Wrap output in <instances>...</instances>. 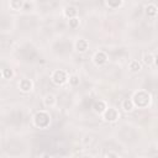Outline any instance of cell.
I'll list each match as a JSON object with an SVG mask.
<instances>
[{
	"mask_svg": "<svg viewBox=\"0 0 158 158\" xmlns=\"http://www.w3.org/2000/svg\"><path fill=\"white\" fill-rule=\"evenodd\" d=\"M132 101L135 104V106H138V107H146L148 106V104L151 102V94L146 90H139V91H136L133 98H132Z\"/></svg>",
	"mask_w": 158,
	"mask_h": 158,
	"instance_id": "cell-1",
	"label": "cell"
},
{
	"mask_svg": "<svg viewBox=\"0 0 158 158\" xmlns=\"http://www.w3.org/2000/svg\"><path fill=\"white\" fill-rule=\"evenodd\" d=\"M35 125L40 128H44L49 125V121H51V117H49V114L46 112V111H38L36 115H35Z\"/></svg>",
	"mask_w": 158,
	"mask_h": 158,
	"instance_id": "cell-2",
	"label": "cell"
},
{
	"mask_svg": "<svg viewBox=\"0 0 158 158\" xmlns=\"http://www.w3.org/2000/svg\"><path fill=\"white\" fill-rule=\"evenodd\" d=\"M68 80V77H67V73L62 69H58V70H54L53 74H52V81L57 85H62L64 84L65 81Z\"/></svg>",
	"mask_w": 158,
	"mask_h": 158,
	"instance_id": "cell-3",
	"label": "cell"
},
{
	"mask_svg": "<svg viewBox=\"0 0 158 158\" xmlns=\"http://www.w3.org/2000/svg\"><path fill=\"white\" fill-rule=\"evenodd\" d=\"M118 116L120 115H118L117 110L114 109V107H107L106 111L102 114V117H104L105 121H116L118 118Z\"/></svg>",
	"mask_w": 158,
	"mask_h": 158,
	"instance_id": "cell-4",
	"label": "cell"
},
{
	"mask_svg": "<svg viewBox=\"0 0 158 158\" xmlns=\"http://www.w3.org/2000/svg\"><path fill=\"white\" fill-rule=\"evenodd\" d=\"M93 109H94V111H95L96 114H101V115H102V114L106 111L107 106H106L105 101H102V100H99V101H96V102L94 104Z\"/></svg>",
	"mask_w": 158,
	"mask_h": 158,
	"instance_id": "cell-5",
	"label": "cell"
},
{
	"mask_svg": "<svg viewBox=\"0 0 158 158\" xmlns=\"http://www.w3.org/2000/svg\"><path fill=\"white\" fill-rule=\"evenodd\" d=\"M64 15H65V17H68L69 20L70 19H74V17H77V15H78V10L74 7V6H65V9H64Z\"/></svg>",
	"mask_w": 158,
	"mask_h": 158,
	"instance_id": "cell-6",
	"label": "cell"
},
{
	"mask_svg": "<svg viewBox=\"0 0 158 158\" xmlns=\"http://www.w3.org/2000/svg\"><path fill=\"white\" fill-rule=\"evenodd\" d=\"M106 59H107V56H106V53H104V52H98V53H95V56H94V62H95V64H98V65L104 64V63L106 62Z\"/></svg>",
	"mask_w": 158,
	"mask_h": 158,
	"instance_id": "cell-7",
	"label": "cell"
},
{
	"mask_svg": "<svg viewBox=\"0 0 158 158\" xmlns=\"http://www.w3.org/2000/svg\"><path fill=\"white\" fill-rule=\"evenodd\" d=\"M144 10H146L147 16H156V15L158 14V7H157V6H156V4H153V2H151V4L146 5Z\"/></svg>",
	"mask_w": 158,
	"mask_h": 158,
	"instance_id": "cell-8",
	"label": "cell"
},
{
	"mask_svg": "<svg viewBox=\"0 0 158 158\" xmlns=\"http://www.w3.org/2000/svg\"><path fill=\"white\" fill-rule=\"evenodd\" d=\"M19 86H20V89L22 90V91H30L31 89H32V81L30 80V79H22L21 81H20V84H19Z\"/></svg>",
	"mask_w": 158,
	"mask_h": 158,
	"instance_id": "cell-9",
	"label": "cell"
},
{
	"mask_svg": "<svg viewBox=\"0 0 158 158\" xmlns=\"http://www.w3.org/2000/svg\"><path fill=\"white\" fill-rule=\"evenodd\" d=\"M88 41H85V40H78L77 42H75V48H77V51L78 52H85L86 49H88Z\"/></svg>",
	"mask_w": 158,
	"mask_h": 158,
	"instance_id": "cell-10",
	"label": "cell"
},
{
	"mask_svg": "<svg viewBox=\"0 0 158 158\" xmlns=\"http://www.w3.org/2000/svg\"><path fill=\"white\" fill-rule=\"evenodd\" d=\"M133 107H135V104H133L132 99H125L122 101V109L125 111H131V110H133Z\"/></svg>",
	"mask_w": 158,
	"mask_h": 158,
	"instance_id": "cell-11",
	"label": "cell"
},
{
	"mask_svg": "<svg viewBox=\"0 0 158 158\" xmlns=\"http://www.w3.org/2000/svg\"><path fill=\"white\" fill-rule=\"evenodd\" d=\"M23 4H25L23 1H20V0H12V1H10L9 6H10L12 10H20V9H22Z\"/></svg>",
	"mask_w": 158,
	"mask_h": 158,
	"instance_id": "cell-12",
	"label": "cell"
},
{
	"mask_svg": "<svg viewBox=\"0 0 158 158\" xmlns=\"http://www.w3.org/2000/svg\"><path fill=\"white\" fill-rule=\"evenodd\" d=\"M128 68L132 70V72H138L141 69V63L138 60H131L130 64H128Z\"/></svg>",
	"mask_w": 158,
	"mask_h": 158,
	"instance_id": "cell-13",
	"label": "cell"
},
{
	"mask_svg": "<svg viewBox=\"0 0 158 158\" xmlns=\"http://www.w3.org/2000/svg\"><path fill=\"white\" fill-rule=\"evenodd\" d=\"M54 102H56V99H54V96L52 94L46 95V98H44V105L46 106H53Z\"/></svg>",
	"mask_w": 158,
	"mask_h": 158,
	"instance_id": "cell-14",
	"label": "cell"
},
{
	"mask_svg": "<svg viewBox=\"0 0 158 158\" xmlns=\"http://www.w3.org/2000/svg\"><path fill=\"white\" fill-rule=\"evenodd\" d=\"M105 4H106L109 7H111V9H116V7L122 6V5H123V1H106Z\"/></svg>",
	"mask_w": 158,
	"mask_h": 158,
	"instance_id": "cell-15",
	"label": "cell"
},
{
	"mask_svg": "<svg viewBox=\"0 0 158 158\" xmlns=\"http://www.w3.org/2000/svg\"><path fill=\"white\" fill-rule=\"evenodd\" d=\"M143 59H144V63H146V64H152V63L154 62L156 57H153L152 53H146V54L143 56Z\"/></svg>",
	"mask_w": 158,
	"mask_h": 158,
	"instance_id": "cell-16",
	"label": "cell"
},
{
	"mask_svg": "<svg viewBox=\"0 0 158 158\" xmlns=\"http://www.w3.org/2000/svg\"><path fill=\"white\" fill-rule=\"evenodd\" d=\"M79 23H80V21H79L78 17H74V19L69 20V27H72V28H77L79 26Z\"/></svg>",
	"mask_w": 158,
	"mask_h": 158,
	"instance_id": "cell-17",
	"label": "cell"
},
{
	"mask_svg": "<svg viewBox=\"0 0 158 158\" xmlns=\"http://www.w3.org/2000/svg\"><path fill=\"white\" fill-rule=\"evenodd\" d=\"M1 75H2V78H10V77H12V72L7 70V69H2L1 70Z\"/></svg>",
	"mask_w": 158,
	"mask_h": 158,
	"instance_id": "cell-18",
	"label": "cell"
},
{
	"mask_svg": "<svg viewBox=\"0 0 158 158\" xmlns=\"http://www.w3.org/2000/svg\"><path fill=\"white\" fill-rule=\"evenodd\" d=\"M69 83H70L72 85H77V84H79V78H78L77 75H73V77L69 78Z\"/></svg>",
	"mask_w": 158,
	"mask_h": 158,
	"instance_id": "cell-19",
	"label": "cell"
},
{
	"mask_svg": "<svg viewBox=\"0 0 158 158\" xmlns=\"http://www.w3.org/2000/svg\"><path fill=\"white\" fill-rule=\"evenodd\" d=\"M106 158H118V157H117V154H116V153H112V152H110V153H107Z\"/></svg>",
	"mask_w": 158,
	"mask_h": 158,
	"instance_id": "cell-20",
	"label": "cell"
},
{
	"mask_svg": "<svg viewBox=\"0 0 158 158\" xmlns=\"http://www.w3.org/2000/svg\"><path fill=\"white\" fill-rule=\"evenodd\" d=\"M41 158H52V157H51L49 154H43V156H42Z\"/></svg>",
	"mask_w": 158,
	"mask_h": 158,
	"instance_id": "cell-21",
	"label": "cell"
}]
</instances>
